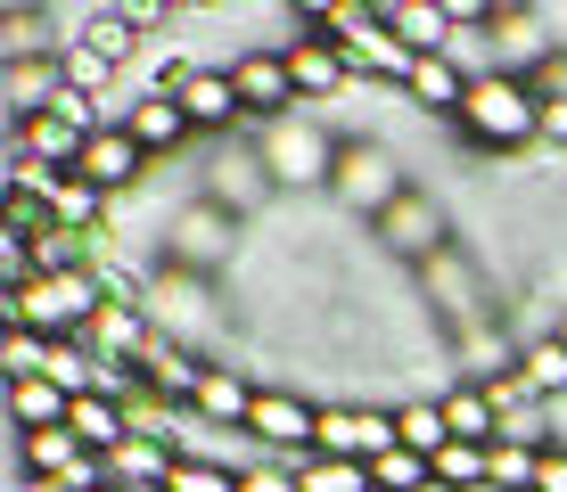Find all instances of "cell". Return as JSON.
Returning <instances> with one entry per match:
<instances>
[{
	"label": "cell",
	"mask_w": 567,
	"mask_h": 492,
	"mask_svg": "<svg viewBox=\"0 0 567 492\" xmlns=\"http://www.w3.org/2000/svg\"><path fill=\"white\" fill-rule=\"evenodd\" d=\"M297 484L305 492H370V468L362 460H321V451H312V460H297Z\"/></svg>",
	"instance_id": "31"
},
{
	"label": "cell",
	"mask_w": 567,
	"mask_h": 492,
	"mask_svg": "<svg viewBox=\"0 0 567 492\" xmlns=\"http://www.w3.org/2000/svg\"><path fill=\"white\" fill-rule=\"evenodd\" d=\"M370 492H436V468L420 460V451H386V460H370Z\"/></svg>",
	"instance_id": "29"
},
{
	"label": "cell",
	"mask_w": 567,
	"mask_h": 492,
	"mask_svg": "<svg viewBox=\"0 0 567 492\" xmlns=\"http://www.w3.org/2000/svg\"><path fill=\"white\" fill-rule=\"evenodd\" d=\"M535 492H567V443L543 451V468H535Z\"/></svg>",
	"instance_id": "36"
},
{
	"label": "cell",
	"mask_w": 567,
	"mask_h": 492,
	"mask_svg": "<svg viewBox=\"0 0 567 492\" xmlns=\"http://www.w3.org/2000/svg\"><path fill=\"white\" fill-rule=\"evenodd\" d=\"M0 369H9V386L42 378V369H50V337H33V328H0Z\"/></svg>",
	"instance_id": "33"
},
{
	"label": "cell",
	"mask_w": 567,
	"mask_h": 492,
	"mask_svg": "<svg viewBox=\"0 0 567 492\" xmlns=\"http://www.w3.org/2000/svg\"><path fill=\"white\" fill-rule=\"evenodd\" d=\"M165 492H239V460H182Z\"/></svg>",
	"instance_id": "34"
},
{
	"label": "cell",
	"mask_w": 567,
	"mask_h": 492,
	"mask_svg": "<svg viewBox=\"0 0 567 492\" xmlns=\"http://www.w3.org/2000/svg\"><path fill=\"white\" fill-rule=\"evenodd\" d=\"M124 17H132L141 33H156V25H173V0H124Z\"/></svg>",
	"instance_id": "37"
},
{
	"label": "cell",
	"mask_w": 567,
	"mask_h": 492,
	"mask_svg": "<svg viewBox=\"0 0 567 492\" xmlns=\"http://www.w3.org/2000/svg\"><path fill=\"white\" fill-rule=\"evenodd\" d=\"M58 91H66V57L42 50V57H9L0 66V98H9V124H25V115L58 107Z\"/></svg>",
	"instance_id": "14"
},
{
	"label": "cell",
	"mask_w": 567,
	"mask_h": 492,
	"mask_svg": "<svg viewBox=\"0 0 567 492\" xmlns=\"http://www.w3.org/2000/svg\"><path fill=\"white\" fill-rule=\"evenodd\" d=\"M230 247H239V213H223L214 197H189V206H173V230H165V263L182 271H206L230 263Z\"/></svg>",
	"instance_id": "7"
},
{
	"label": "cell",
	"mask_w": 567,
	"mask_h": 492,
	"mask_svg": "<svg viewBox=\"0 0 567 492\" xmlns=\"http://www.w3.org/2000/svg\"><path fill=\"white\" fill-rule=\"evenodd\" d=\"M403 98H412L420 115H461V98H468V74L453 66V50H436V57H420V66H412Z\"/></svg>",
	"instance_id": "20"
},
{
	"label": "cell",
	"mask_w": 567,
	"mask_h": 492,
	"mask_svg": "<svg viewBox=\"0 0 567 492\" xmlns=\"http://www.w3.org/2000/svg\"><path fill=\"white\" fill-rule=\"evenodd\" d=\"M66 427L83 436V451H124L132 443V410L124 402H107V394H74V410H66Z\"/></svg>",
	"instance_id": "21"
},
{
	"label": "cell",
	"mask_w": 567,
	"mask_h": 492,
	"mask_svg": "<svg viewBox=\"0 0 567 492\" xmlns=\"http://www.w3.org/2000/svg\"><path fill=\"white\" fill-rule=\"evenodd\" d=\"M247 140H256L271 189H321L329 172H338V148H346L321 107H297V115H280V124H247Z\"/></svg>",
	"instance_id": "1"
},
{
	"label": "cell",
	"mask_w": 567,
	"mask_h": 492,
	"mask_svg": "<svg viewBox=\"0 0 567 492\" xmlns=\"http://www.w3.org/2000/svg\"><path fill=\"white\" fill-rule=\"evenodd\" d=\"M535 140H559L567 148V98H543V132H535Z\"/></svg>",
	"instance_id": "38"
},
{
	"label": "cell",
	"mask_w": 567,
	"mask_h": 492,
	"mask_svg": "<svg viewBox=\"0 0 567 492\" xmlns=\"http://www.w3.org/2000/svg\"><path fill=\"white\" fill-rule=\"evenodd\" d=\"M115 124H124V132H132V140H141L148 156L189 148V132H198V124H189V107H182V98H165V91H132V107L115 115Z\"/></svg>",
	"instance_id": "15"
},
{
	"label": "cell",
	"mask_w": 567,
	"mask_h": 492,
	"mask_svg": "<svg viewBox=\"0 0 567 492\" xmlns=\"http://www.w3.org/2000/svg\"><path fill=\"white\" fill-rule=\"evenodd\" d=\"M148 321H156V337H173V345L198 353V337L214 328V280H206V271L165 263V271L148 280Z\"/></svg>",
	"instance_id": "6"
},
{
	"label": "cell",
	"mask_w": 567,
	"mask_h": 492,
	"mask_svg": "<svg viewBox=\"0 0 567 492\" xmlns=\"http://www.w3.org/2000/svg\"><path fill=\"white\" fill-rule=\"evenodd\" d=\"M239 492H305V484H297V468H288V460H247L239 468Z\"/></svg>",
	"instance_id": "35"
},
{
	"label": "cell",
	"mask_w": 567,
	"mask_h": 492,
	"mask_svg": "<svg viewBox=\"0 0 567 492\" xmlns=\"http://www.w3.org/2000/svg\"><path fill=\"white\" fill-rule=\"evenodd\" d=\"M453 124H461L477 148L502 156V148H526V140L543 132V98H535V83H526V74H477Z\"/></svg>",
	"instance_id": "2"
},
{
	"label": "cell",
	"mask_w": 567,
	"mask_h": 492,
	"mask_svg": "<svg viewBox=\"0 0 567 492\" xmlns=\"http://www.w3.org/2000/svg\"><path fill=\"white\" fill-rule=\"evenodd\" d=\"M66 410H74V394H66V386H50V378H17V386H9V419H17V436L66 427Z\"/></svg>",
	"instance_id": "23"
},
{
	"label": "cell",
	"mask_w": 567,
	"mask_h": 492,
	"mask_svg": "<svg viewBox=\"0 0 567 492\" xmlns=\"http://www.w3.org/2000/svg\"><path fill=\"white\" fill-rule=\"evenodd\" d=\"M312 427H321V402H305V394L288 386H264L256 410H247V443H256V460H312Z\"/></svg>",
	"instance_id": "5"
},
{
	"label": "cell",
	"mask_w": 567,
	"mask_h": 492,
	"mask_svg": "<svg viewBox=\"0 0 567 492\" xmlns=\"http://www.w3.org/2000/svg\"><path fill=\"white\" fill-rule=\"evenodd\" d=\"M288 74H297V98L312 107V98H329V107H338L346 91H354V66H346V50L329 42V33H288Z\"/></svg>",
	"instance_id": "12"
},
{
	"label": "cell",
	"mask_w": 567,
	"mask_h": 492,
	"mask_svg": "<svg viewBox=\"0 0 567 492\" xmlns=\"http://www.w3.org/2000/svg\"><path fill=\"white\" fill-rule=\"evenodd\" d=\"M74 42H91L107 57V66H132V50H141V25H132L124 9H91L83 17V33H74Z\"/></svg>",
	"instance_id": "26"
},
{
	"label": "cell",
	"mask_w": 567,
	"mask_h": 492,
	"mask_svg": "<svg viewBox=\"0 0 567 492\" xmlns=\"http://www.w3.org/2000/svg\"><path fill=\"white\" fill-rule=\"evenodd\" d=\"M107 492H115V484H107Z\"/></svg>",
	"instance_id": "41"
},
{
	"label": "cell",
	"mask_w": 567,
	"mask_h": 492,
	"mask_svg": "<svg viewBox=\"0 0 567 492\" xmlns=\"http://www.w3.org/2000/svg\"><path fill=\"white\" fill-rule=\"evenodd\" d=\"M148 91L182 98L198 132H247V107H239V83H230V66H198V57H173V66L156 74Z\"/></svg>",
	"instance_id": "4"
},
{
	"label": "cell",
	"mask_w": 567,
	"mask_h": 492,
	"mask_svg": "<svg viewBox=\"0 0 567 492\" xmlns=\"http://www.w3.org/2000/svg\"><path fill=\"white\" fill-rule=\"evenodd\" d=\"M256 394L264 386H247L239 378V362H206V378H198V419L206 427H223V436H247V410H256Z\"/></svg>",
	"instance_id": "17"
},
{
	"label": "cell",
	"mask_w": 567,
	"mask_h": 492,
	"mask_svg": "<svg viewBox=\"0 0 567 492\" xmlns=\"http://www.w3.org/2000/svg\"><path fill=\"white\" fill-rule=\"evenodd\" d=\"M403 436H395V410H379V402H329L321 410V427H312V451L321 460H386Z\"/></svg>",
	"instance_id": "8"
},
{
	"label": "cell",
	"mask_w": 567,
	"mask_h": 492,
	"mask_svg": "<svg viewBox=\"0 0 567 492\" xmlns=\"http://www.w3.org/2000/svg\"><path fill=\"white\" fill-rule=\"evenodd\" d=\"M148 165H156V156H148L141 140H132L124 124H100V132L83 140V165H74V172H83L91 189L124 197V189H141V181H148Z\"/></svg>",
	"instance_id": "11"
},
{
	"label": "cell",
	"mask_w": 567,
	"mask_h": 492,
	"mask_svg": "<svg viewBox=\"0 0 567 492\" xmlns=\"http://www.w3.org/2000/svg\"><path fill=\"white\" fill-rule=\"evenodd\" d=\"M100 362H115V369H141L148 353H156V321H148V304H107L100 321H91V337H83Z\"/></svg>",
	"instance_id": "13"
},
{
	"label": "cell",
	"mask_w": 567,
	"mask_h": 492,
	"mask_svg": "<svg viewBox=\"0 0 567 492\" xmlns=\"http://www.w3.org/2000/svg\"><path fill=\"white\" fill-rule=\"evenodd\" d=\"M379 17H386V33H395L412 57L453 50V9H444V0H379Z\"/></svg>",
	"instance_id": "18"
},
{
	"label": "cell",
	"mask_w": 567,
	"mask_h": 492,
	"mask_svg": "<svg viewBox=\"0 0 567 492\" xmlns=\"http://www.w3.org/2000/svg\"><path fill=\"white\" fill-rule=\"evenodd\" d=\"M485 451L494 443H444L436 460H427L436 468V492H485Z\"/></svg>",
	"instance_id": "28"
},
{
	"label": "cell",
	"mask_w": 567,
	"mask_h": 492,
	"mask_svg": "<svg viewBox=\"0 0 567 492\" xmlns=\"http://www.w3.org/2000/svg\"><path fill=\"white\" fill-rule=\"evenodd\" d=\"M230 83H239V107L247 124H280V115H297V74H288V50H239L230 57Z\"/></svg>",
	"instance_id": "9"
},
{
	"label": "cell",
	"mask_w": 567,
	"mask_h": 492,
	"mask_svg": "<svg viewBox=\"0 0 567 492\" xmlns=\"http://www.w3.org/2000/svg\"><path fill=\"white\" fill-rule=\"evenodd\" d=\"M370 230H379V247L395 254V263H436V254H444V230H453V222H444L436 197L403 189V197H395V206H386Z\"/></svg>",
	"instance_id": "10"
},
{
	"label": "cell",
	"mask_w": 567,
	"mask_h": 492,
	"mask_svg": "<svg viewBox=\"0 0 567 492\" xmlns=\"http://www.w3.org/2000/svg\"><path fill=\"white\" fill-rule=\"evenodd\" d=\"M395 436H403V451L436 460V451L453 443V427H444V402H395Z\"/></svg>",
	"instance_id": "27"
},
{
	"label": "cell",
	"mask_w": 567,
	"mask_h": 492,
	"mask_svg": "<svg viewBox=\"0 0 567 492\" xmlns=\"http://www.w3.org/2000/svg\"><path fill=\"white\" fill-rule=\"evenodd\" d=\"M50 386H66V394H100V353L91 345H50V369H42Z\"/></svg>",
	"instance_id": "32"
},
{
	"label": "cell",
	"mask_w": 567,
	"mask_h": 492,
	"mask_svg": "<svg viewBox=\"0 0 567 492\" xmlns=\"http://www.w3.org/2000/svg\"><path fill=\"white\" fill-rule=\"evenodd\" d=\"M42 197H50L58 230H83V239H107V189H91L83 172H50V181H42Z\"/></svg>",
	"instance_id": "19"
},
{
	"label": "cell",
	"mask_w": 567,
	"mask_h": 492,
	"mask_svg": "<svg viewBox=\"0 0 567 492\" xmlns=\"http://www.w3.org/2000/svg\"><path fill=\"white\" fill-rule=\"evenodd\" d=\"M0 230H9V239H50V230H58L42 181H9V189H0Z\"/></svg>",
	"instance_id": "24"
},
{
	"label": "cell",
	"mask_w": 567,
	"mask_h": 492,
	"mask_svg": "<svg viewBox=\"0 0 567 492\" xmlns=\"http://www.w3.org/2000/svg\"><path fill=\"white\" fill-rule=\"evenodd\" d=\"M329 189H338L354 213H370V222H379V213L395 206V197L412 189V181H403V156L386 148L379 132H346V148H338V172H329Z\"/></svg>",
	"instance_id": "3"
},
{
	"label": "cell",
	"mask_w": 567,
	"mask_h": 492,
	"mask_svg": "<svg viewBox=\"0 0 567 492\" xmlns=\"http://www.w3.org/2000/svg\"><path fill=\"white\" fill-rule=\"evenodd\" d=\"M436 402H444L453 443H494V436H502V410H494V394H485V386H444Z\"/></svg>",
	"instance_id": "22"
},
{
	"label": "cell",
	"mask_w": 567,
	"mask_h": 492,
	"mask_svg": "<svg viewBox=\"0 0 567 492\" xmlns=\"http://www.w3.org/2000/svg\"><path fill=\"white\" fill-rule=\"evenodd\" d=\"M17 492H74V484H33V477H25V484H17Z\"/></svg>",
	"instance_id": "39"
},
{
	"label": "cell",
	"mask_w": 567,
	"mask_h": 492,
	"mask_svg": "<svg viewBox=\"0 0 567 492\" xmlns=\"http://www.w3.org/2000/svg\"><path fill=\"white\" fill-rule=\"evenodd\" d=\"M58 57H66V91H83V98H107V91H115V74H124V66H107V57L91 50V42H66Z\"/></svg>",
	"instance_id": "30"
},
{
	"label": "cell",
	"mask_w": 567,
	"mask_h": 492,
	"mask_svg": "<svg viewBox=\"0 0 567 492\" xmlns=\"http://www.w3.org/2000/svg\"><path fill=\"white\" fill-rule=\"evenodd\" d=\"M518 386L535 394V402H559V394H567V345H559V337H526V353H518Z\"/></svg>",
	"instance_id": "25"
},
{
	"label": "cell",
	"mask_w": 567,
	"mask_h": 492,
	"mask_svg": "<svg viewBox=\"0 0 567 492\" xmlns=\"http://www.w3.org/2000/svg\"><path fill=\"white\" fill-rule=\"evenodd\" d=\"M198 197H214L223 213H256L264 197H271V172H264V156H256V148H230V156H214V172L198 181Z\"/></svg>",
	"instance_id": "16"
},
{
	"label": "cell",
	"mask_w": 567,
	"mask_h": 492,
	"mask_svg": "<svg viewBox=\"0 0 567 492\" xmlns=\"http://www.w3.org/2000/svg\"><path fill=\"white\" fill-rule=\"evenodd\" d=\"M551 337H559V345H567V304H559V321H551Z\"/></svg>",
	"instance_id": "40"
}]
</instances>
